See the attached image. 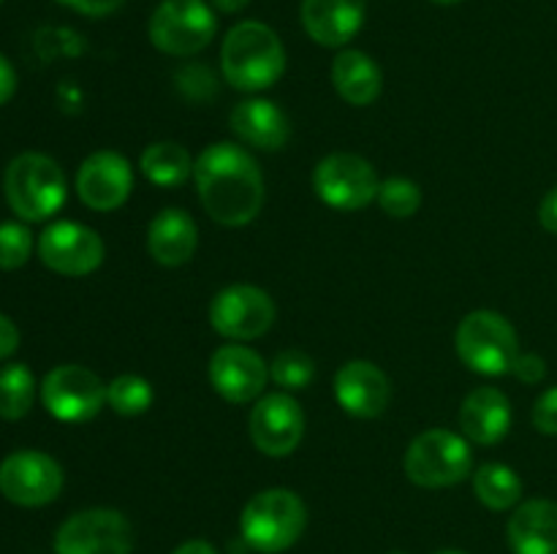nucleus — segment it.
<instances>
[{"instance_id":"nucleus-28","label":"nucleus","mask_w":557,"mask_h":554,"mask_svg":"<svg viewBox=\"0 0 557 554\" xmlns=\"http://www.w3.org/2000/svg\"><path fill=\"white\" fill-rule=\"evenodd\" d=\"M270 378L275 380V386H281V391L308 389L315 378V362L305 351L288 348L277 353L275 362L270 364Z\"/></svg>"},{"instance_id":"nucleus-40","label":"nucleus","mask_w":557,"mask_h":554,"mask_svg":"<svg viewBox=\"0 0 557 554\" xmlns=\"http://www.w3.org/2000/svg\"><path fill=\"white\" fill-rule=\"evenodd\" d=\"M435 554H466V552H457V549H444V552H435Z\"/></svg>"},{"instance_id":"nucleus-22","label":"nucleus","mask_w":557,"mask_h":554,"mask_svg":"<svg viewBox=\"0 0 557 554\" xmlns=\"http://www.w3.org/2000/svg\"><path fill=\"white\" fill-rule=\"evenodd\" d=\"M506 536L515 554H557V503L528 500L517 505Z\"/></svg>"},{"instance_id":"nucleus-35","label":"nucleus","mask_w":557,"mask_h":554,"mask_svg":"<svg viewBox=\"0 0 557 554\" xmlns=\"http://www.w3.org/2000/svg\"><path fill=\"white\" fill-rule=\"evenodd\" d=\"M539 223L557 237V185L544 196L542 204H539Z\"/></svg>"},{"instance_id":"nucleus-5","label":"nucleus","mask_w":557,"mask_h":554,"mask_svg":"<svg viewBox=\"0 0 557 554\" xmlns=\"http://www.w3.org/2000/svg\"><path fill=\"white\" fill-rule=\"evenodd\" d=\"M457 356L479 375H509L520 358V337L515 326L495 310H473L455 331Z\"/></svg>"},{"instance_id":"nucleus-14","label":"nucleus","mask_w":557,"mask_h":554,"mask_svg":"<svg viewBox=\"0 0 557 554\" xmlns=\"http://www.w3.org/2000/svg\"><path fill=\"white\" fill-rule=\"evenodd\" d=\"M250 440L261 454L281 459L297 451L305 435V413L288 391H275L256 402L250 411Z\"/></svg>"},{"instance_id":"nucleus-33","label":"nucleus","mask_w":557,"mask_h":554,"mask_svg":"<svg viewBox=\"0 0 557 554\" xmlns=\"http://www.w3.org/2000/svg\"><path fill=\"white\" fill-rule=\"evenodd\" d=\"M58 3L69 5L85 16H109L123 9L125 0H58Z\"/></svg>"},{"instance_id":"nucleus-4","label":"nucleus","mask_w":557,"mask_h":554,"mask_svg":"<svg viewBox=\"0 0 557 554\" xmlns=\"http://www.w3.org/2000/svg\"><path fill=\"white\" fill-rule=\"evenodd\" d=\"M5 201L27 223H41L65 204V174L49 155L22 152L3 177Z\"/></svg>"},{"instance_id":"nucleus-20","label":"nucleus","mask_w":557,"mask_h":554,"mask_svg":"<svg viewBox=\"0 0 557 554\" xmlns=\"http://www.w3.org/2000/svg\"><path fill=\"white\" fill-rule=\"evenodd\" d=\"M460 429L476 445L500 443L511 429L509 396L495 386L473 389L460 407Z\"/></svg>"},{"instance_id":"nucleus-39","label":"nucleus","mask_w":557,"mask_h":554,"mask_svg":"<svg viewBox=\"0 0 557 554\" xmlns=\"http://www.w3.org/2000/svg\"><path fill=\"white\" fill-rule=\"evenodd\" d=\"M433 3H438V5H455V3H460V0H433Z\"/></svg>"},{"instance_id":"nucleus-37","label":"nucleus","mask_w":557,"mask_h":554,"mask_svg":"<svg viewBox=\"0 0 557 554\" xmlns=\"http://www.w3.org/2000/svg\"><path fill=\"white\" fill-rule=\"evenodd\" d=\"M172 554H218V552H215V546H212V543L199 541V538H196V541H185L183 546L174 549Z\"/></svg>"},{"instance_id":"nucleus-3","label":"nucleus","mask_w":557,"mask_h":554,"mask_svg":"<svg viewBox=\"0 0 557 554\" xmlns=\"http://www.w3.org/2000/svg\"><path fill=\"white\" fill-rule=\"evenodd\" d=\"M305 525H308V508L302 498L283 487L253 494L239 516L243 541L261 554L292 549L302 538Z\"/></svg>"},{"instance_id":"nucleus-9","label":"nucleus","mask_w":557,"mask_h":554,"mask_svg":"<svg viewBox=\"0 0 557 554\" xmlns=\"http://www.w3.org/2000/svg\"><path fill=\"white\" fill-rule=\"evenodd\" d=\"M41 402L58 421H90L107 405V383L82 364H60L44 378Z\"/></svg>"},{"instance_id":"nucleus-8","label":"nucleus","mask_w":557,"mask_h":554,"mask_svg":"<svg viewBox=\"0 0 557 554\" xmlns=\"http://www.w3.org/2000/svg\"><path fill=\"white\" fill-rule=\"evenodd\" d=\"M373 163L351 152H332L313 172V190L326 206L337 212L364 210L379 196Z\"/></svg>"},{"instance_id":"nucleus-15","label":"nucleus","mask_w":557,"mask_h":554,"mask_svg":"<svg viewBox=\"0 0 557 554\" xmlns=\"http://www.w3.org/2000/svg\"><path fill=\"white\" fill-rule=\"evenodd\" d=\"M270 380V367L264 358L248 345L228 342L210 356V383L218 394L234 405L259 400Z\"/></svg>"},{"instance_id":"nucleus-38","label":"nucleus","mask_w":557,"mask_h":554,"mask_svg":"<svg viewBox=\"0 0 557 554\" xmlns=\"http://www.w3.org/2000/svg\"><path fill=\"white\" fill-rule=\"evenodd\" d=\"M248 3L250 0H210L212 9L223 11V14H237V11H243Z\"/></svg>"},{"instance_id":"nucleus-18","label":"nucleus","mask_w":557,"mask_h":554,"mask_svg":"<svg viewBox=\"0 0 557 554\" xmlns=\"http://www.w3.org/2000/svg\"><path fill=\"white\" fill-rule=\"evenodd\" d=\"M368 0H302V27L321 47H346L362 30Z\"/></svg>"},{"instance_id":"nucleus-6","label":"nucleus","mask_w":557,"mask_h":554,"mask_svg":"<svg viewBox=\"0 0 557 554\" xmlns=\"http://www.w3.org/2000/svg\"><path fill=\"white\" fill-rule=\"evenodd\" d=\"M403 470L417 487L444 489L466 481L473 470L471 445L451 429H428L406 449Z\"/></svg>"},{"instance_id":"nucleus-29","label":"nucleus","mask_w":557,"mask_h":554,"mask_svg":"<svg viewBox=\"0 0 557 554\" xmlns=\"http://www.w3.org/2000/svg\"><path fill=\"white\" fill-rule=\"evenodd\" d=\"M375 201H379L381 212H386L389 217H411L422 206V190L411 179L389 177L379 185Z\"/></svg>"},{"instance_id":"nucleus-16","label":"nucleus","mask_w":557,"mask_h":554,"mask_svg":"<svg viewBox=\"0 0 557 554\" xmlns=\"http://www.w3.org/2000/svg\"><path fill=\"white\" fill-rule=\"evenodd\" d=\"M131 190H134V172L120 152H92L76 172V193L82 204L96 212L120 210L128 201Z\"/></svg>"},{"instance_id":"nucleus-32","label":"nucleus","mask_w":557,"mask_h":554,"mask_svg":"<svg viewBox=\"0 0 557 554\" xmlns=\"http://www.w3.org/2000/svg\"><path fill=\"white\" fill-rule=\"evenodd\" d=\"M511 373H515L522 383H539V380L547 375V364H544V358L536 356V353H520V358H517Z\"/></svg>"},{"instance_id":"nucleus-2","label":"nucleus","mask_w":557,"mask_h":554,"mask_svg":"<svg viewBox=\"0 0 557 554\" xmlns=\"http://www.w3.org/2000/svg\"><path fill=\"white\" fill-rule=\"evenodd\" d=\"M223 79L243 92L275 85L286 71V49L270 25L245 20L226 33L221 47Z\"/></svg>"},{"instance_id":"nucleus-25","label":"nucleus","mask_w":557,"mask_h":554,"mask_svg":"<svg viewBox=\"0 0 557 554\" xmlns=\"http://www.w3.org/2000/svg\"><path fill=\"white\" fill-rule=\"evenodd\" d=\"M473 492L490 511H509L520 503L522 481L509 465L484 462L473 473Z\"/></svg>"},{"instance_id":"nucleus-36","label":"nucleus","mask_w":557,"mask_h":554,"mask_svg":"<svg viewBox=\"0 0 557 554\" xmlns=\"http://www.w3.org/2000/svg\"><path fill=\"white\" fill-rule=\"evenodd\" d=\"M14 92H16V71L14 65L0 54V106L11 101Z\"/></svg>"},{"instance_id":"nucleus-34","label":"nucleus","mask_w":557,"mask_h":554,"mask_svg":"<svg viewBox=\"0 0 557 554\" xmlns=\"http://www.w3.org/2000/svg\"><path fill=\"white\" fill-rule=\"evenodd\" d=\"M16 348H20V329H16L9 315L0 313V362L9 358Z\"/></svg>"},{"instance_id":"nucleus-21","label":"nucleus","mask_w":557,"mask_h":554,"mask_svg":"<svg viewBox=\"0 0 557 554\" xmlns=\"http://www.w3.org/2000/svg\"><path fill=\"white\" fill-rule=\"evenodd\" d=\"M199 244L196 221L180 206H166L147 226V250L161 266H183Z\"/></svg>"},{"instance_id":"nucleus-1","label":"nucleus","mask_w":557,"mask_h":554,"mask_svg":"<svg viewBox=\"0 0 557 554\" xmlns=\"http://www.w3.org/2000/svg\"><path fill=\"white\" fill-rule=\"evenodd\" d=\"M201 206L215 223L248 226L264 206V174L245 147L221 141L210 144L194 166Z\"/></svg>"},{"instance_id":"nucleus-26","label":"nucleus","mask_w":557,"mask_h":554,"mask_svg":"<svg viewBox=\"0 0 557 554\" xmlns=\"http://www.w3.org/2000/svg\"><path fill=\"white\" fill-rule=\"evenodd\" d=\"M36 400V378L25 364H5L0 369V418L16 421L30 413Z\"/></svg>"},{"instance_id":"nucleus-13","label":"nucleus","mask_w":557,"mask_h":554,"mask_svg":"<svg viewBox=\"0 0 557 554\" xmlns=\"http://www.w3.org/2000/svg\"><path fill=\"white\" fill-rule=\"evenodd\" d=\"M44 266L65 277H85L103 264V239L90 226L76 221H58L44 228L38 239Z\"/></svg>"},{"instance_id":"nucleus-11","label":"nucleus","mask_w":557,"mask_h":554,"mask_svg":"<svg viewBox=\"0 0 557 554\" xmlns=\"http://www.w3.org/2000/svg\"><path fill=\"white\" fill-rule=\"evenodd\" d=\"M275 313V302L264 288L237 282L215 293L210 304V324L226 340L248 342L270 331Z\"/></svg>"},{"instance_id":"nucleus-31","label":"nucleus","mask_w":557,"mask_h":554,"mask_svg":"<svg viewBox=\"0 0 557 554\" xmlns=\"http://www.w3.org/2000/svg\"><path fill=\"white\" fill-rule=\"evenodd\" d=\"M533 427L542 435H557V386L544 391L533 405Z\"/></svg>"},{"instance_id":"nucleus-17","label":"nucleus","mask_w":557,"mask_h":554,"mask_svg":"<svg viewBox=\"0 0 557 554\" xmlns=\"http://www.w3.org/2000/svg\"><path fill=\"white\" fill-rule=\"evenodd\" d=\"M335 396L357 418H379L389 407L392 386L381 367L364 358L346 362L335 375Z\"/></svg>"},{"instance_id":"nucleus-30","label":"nucleus","mask_w":557,"mask_h":554,"mask_svg":"<svg viewBox=\"0 0 557 554\" xmlns=\"http://www.w3.org/2000/svg\"><path fill=\"white\" fill-rule=\"evenodd\" d=\"M33 250L30 228L22 223H0V269L11 272L27 264Z\"/></svg>"},{"instance_id":"nucleus-27","label":"nucleus","mask_w":557,"mask_h":554,"mask_svg":"<svg viewBox=\"0 0 557 554\" xmlns=\"http://www.w3.org/2000/svg\"><path fill=\"white\" fill-rule=\"evenodd\" d=\"M152 400H156V394H152L150 380L141 378V375H117L107 386V405L117 416H141V413L150 411Z\"/></svg>"},{"instance_id":"nucleus-10","label":"nucleus","mask_w":557,"mask_h":554,"mask_svg":"<svg viewBox=\"0 0 557 554\" xmlns=\"http://www.w3.org/2000/svg\"><path fill=\"white\" fill-rule=\"evenodd\" d=\"M134 532L114 508H87L60 525L54 554H131Z\"/></svg>"},{"instance_id":"nucleus-12","label":"nucleus","mask_w":557,"mask_h":554,"mask_svg":"<svg viewBox=\"0 0 557 554\" xmlns=\"http://www.w3.org/2000/svg\"><path fill=\"white\" fill-rule=\"evenodd\" d=\"M63 489V467L44 451L22 449L0 462V492L22 508L52 503Z\"/></svg>"},{"instance_id":"nucleus-41","label":"nucleus","mask_w":557,"mask_h":554,"mask_svg":"<svg viewBox=\"0 0 557 554\" xmlns=\"http://www.w3.org/2000/svg\"><path fill=\"white\" fill-rule=\"evenodd\" d=\"M0 3H3V0H0Z\"/></svg>"},{"instance_id":"nucleus-24","label":"nucleus","mask_w":557,"mask_h":554,"mask_svg":"<svg viewBox=\"0 0 557 554\" xmlns=\"http://www.w3.org/2000/svg\"><path fill=\"white\" fill-rule=\"evenodd\" d=\"M194 158L177 141H156L139 158V168L158 188H177L194 174Z\"/></svg>"},{"instance_id":"nucleus-7","label":"nucleus","mask_w":557,"mask_h":554,"mask_svg":"<svg viewBox=\"0 0 557 554\" xmlns=\"http://www.w3.org/2000/svg\"><path fill=\"white\" fill-rule=\"evenodd\" d=\"M147 33L152 47L163 54L190 58L210 47L218 33V20L207 0H161L152 11Z\"/></svg>"},{"instance_id":"nucleus-23","label":"nucleus","mask_w":557,"mask_h":554,"mask_svg":"<svg viewBox=\"0 0 557 554\" xmlns=\"http://www.w3.org/2000/svg\"><path fill=\"white\" fill-rule=\"evenodd\" d=\"M332 85L337 96L351 106H370L384 90V74L370 54L359 49H343L332 60Z\"/></svg>"},{"instance_id":"nucleus-19","label":"nucleus","mask_w":557,"mask_h":554,"mask_svg":"<svg viewBox=\"0 0 557 554\" xmlns=\"http://www.w3.org/2000/svg\"><path fill=\"white\" fill-rule=\"evenodd\" d=\"M228 125L245 144L256 150L275 152L283 150L292 139V123L281 106L267 98H245L228 114Z\"/></svg>"}]
</instances>
